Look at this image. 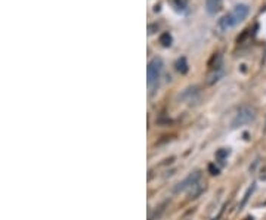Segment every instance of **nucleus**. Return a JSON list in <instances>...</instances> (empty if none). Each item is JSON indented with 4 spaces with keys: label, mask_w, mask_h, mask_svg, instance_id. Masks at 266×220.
<instances>
[{
    "label": "nucleus",
    "mask_w": 266,
    "mask_h": 220,
    "mask_svg": "<svg viewBox=\"0 0 266 220\" xmlns=\"http://www.w3.org/2000/svg\"><path fill=\"white\" fill-rule=\"evenodd\" d=\"M201 179V173L200 171H196V173H191L182 183H179L175 189V192H181V191H185V189H190L196 182H199Z\"/></svg>",
    "instance_id": "obj_4"
},
{
    "label": "nucleus",
    "mask_w": 266,
    "mask_h": 220,
    "mask_svg": "<svg viewBox=\"0 0 266 220\" xmlns=\"http://www.w3.org/2000/svg\"><path fill=\"white\" fill-rule=\"evenodd\" d=\"M176 70L181 74H185L188 71V64H187V59L185 58H181L176 61Z\"/></svg>",
    "instance_id": "obj_9"
},
{
    "label": "nucleus",
    "mask_w": 266,
    "mask_h": 220,
    "mask_svg": "<svg viewBox=\"0 0 266 220\" xmlns=\"http://www.w3.org/2000/svg\"><path fill=\"white\" fill-rule=\"evenodd\" d=\"M172 42H173V39H172V34L170 33H163L161 36H160V43H161V46H164V48H169V46H172Z\"/></svg>",
    "instance_id": "obj_8"
},
{
    "label": "nucleus",
    "mask_w": 266,
    "mask_h": 220,
    "mask_svg": "<svg viewBox=\"0 0 266 220\" xmlns=\"http://www.w3.org/2000/svg\"><path fill=\"white\" fill-rule=\"evenodd\" d=\"M161 73H163V61L160 58L151 59V62L148 64V84L151 87L158 83Z\"/></svg>",
    "instance_id": "obj_3"
},
{
    "label": "nucleus",
    "mask_w": 266,
    "mask_h": 220,
    "mask_svg": "<svg viewBox=\"0 0 266 220\" xmlns=\"http://www.w3.org/2000/svg\"><path fill=\"white\" fill-rule=\"evenodd\" d=\"M222 7V0H205V9L208 13L214 15L220 10Z\"/></svg>",
    "instance_id": "obj_6"
},
{
    "label": "nucleus",
    "mask_w": 266,
    "mask_h": 220,
    "mask_svg": "<svg viewBox=\"0 0 266 220\" xmlns=\"http://www.w3.org/2000/svg\"><path fill=\"white\" fill-rule=\"evenodd\" d=\"M202 189H204V183H202L201 179H200L199 182H196V183L188 189V195H190V198H197L200 194L202 192Z\"/></svg>",
    "instance_id": "obj_7"
},
{
    "label": "nucleus",
    "mask_w": 266,
    "mask_h": 220,
    "mask_svg": "<svg viewBox=\"0 0 266 220\" xmlns=\"http://www.w3.org/2000/svg\"><path fill=\"white\" fill-rule=\"evenodd\" d=\"M222 67H223V56H222V54L220 52L213 54V56L208 61V73H211V71H222Z\"/></svg>",
    "instance_id": "obj_5"
},
{
    "label": "nucleus",
    "mask_w": 266,
    "mask_h": 220,
    "mask_svg": "<svg viewBox=\"0 0 266 220\" xmlns=\"http://www.w3.org/2000/svg\"><path fill=\"white\" fill-rule=\"evenodd\" d=\"M173 4L178 7V9H185L188 6V0H173Z\"/></svg>",
    "instance_id": "obj_10"
},
{
    "label": "nucleus",
    "mask_w": 266,
    "mask_h": 220,
    "mask_svg": "<svg viewBox=\"0 0 266 220\" xmlns=\"http://www.w3.org/2000/svg\"><path fill=\"white\" fill-rule=\"evenodd\" d=\"M249 15V6L247 4H237L229 13H226L220 21L219 25L222 28H232L235 25H238L240 22H243Z\"/></svg>",
    "instance_id": "obj_1"
},
{
    "label": "nucleus",
    "mask_w": 266,
    "mask_h": 220,
    "mask_svg": "<svg viewBox=\"0 0 266 220\" xmlns=\"http://www.w3.org/2000/svg\"><path fill=\"white\" fill-rule=\"evenodd\" d=\"M154 30H158V24H151V25L148 27V34H154V33H155Z\"/></svg>",
    "instance_id": "obj_11"
},
{
    "label": "nucleus",
    "mask_w": 266,
    "mask_h": 220,
    "mask_svg": "<svg viewBox=\"0 0 266 220\" xmlns=\"http://www.w3.org/2000/svg\"><path fill=\"white\" fill-rule=\"evenodd\" d=\"M256 118V111L253 107H249V105H244L238 110L234 121H232V127H238V126H243V124H247L250 121H253Z\"/></svg>",
    "instance_id": "obj_2"
},
{
    "label": "nucleus",
    "mask_w": 266,
    "mask_h": 220,
    "mask_svg": "<svg viewBox=\"0 0 266 220\" xmlns=\"http://www.w3.org/2000/svg\"><path fill=\"white\" fill-rule=\"evenodd\" d=\"M225 155H228V151H226V149H225V151H220V152H217V157H219V158H223Z\"/></svg>",
    "instance_id": "obj_12"
}]
</instances>
